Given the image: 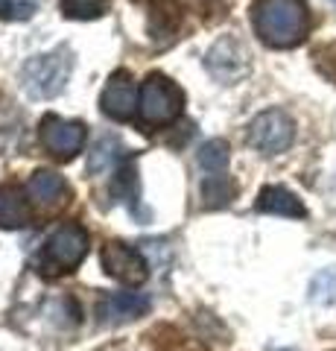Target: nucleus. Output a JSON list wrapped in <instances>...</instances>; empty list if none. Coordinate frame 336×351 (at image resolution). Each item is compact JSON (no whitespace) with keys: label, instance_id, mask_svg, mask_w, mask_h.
Segmentation results:
<instances>
[{"label":"nucleus","instance_id":"9","mask_svg":"<svg viewBox=\"0 0 336 351\" xmlns=\"http://www.w3.org/2000/svg\"><path fill=\"white\" fill-rule=\"evenodd\" d=\"M138 97H140V91L135 88L132 73L129 71L112 73L103 88V97H100L103 114H108L112 120H132L135 108H138Z\"/></svg>","mask_w":336,"mask_h":351},{"label":"nucleus","instance_id":"15","mask_svg":"<svg viewBox=\"0 0 336 351\" xmlns=\"http://www.w3.org/2000/svg\"><path fill=\"white\" fill-rule=\"evenodd\" d=\"M123 156H126V149L120 144V138L117 135H103L88 152V173L91 176H103L112 167H117Z\"/></svg>","mask_w":336,"mask_h":351},{"label":"nucleus","instance_id":"21","mask_svg":"<svg viewBox=\"0 0 336 351\" xmlns=\"http://www.w3.org/2000/svg\"><path fill=\"white\" fill-rule=\"evenodd\" d=\"M316 68L328 76L331 82H336V44H328V47H319L316 50Z\"/></svg>","mask_w":336,"mask_h":351},{"label":"nucleus","instance_id":"19","mask_svg":"<svg viewBox=\"0 0 336 351\" xmlns=\"http://www.w3.org/2000/svg\"><path fill=\"white\" fill-rule=\"evenodd\" d=\"M59 9L70 21H96L105 12V0H62Z\"/></svg>","mask_w":336,"mask_h":351},{"label":"nucleus","instance_id":"23","mask_svg":"<svg viewBox=\"0 0 336 351\" xmlns=\"http://www.w3.org/2000/svg\"><path fill=\"white\" fill-rule=\"evenodd\" d=\"M331 3H333V6H336V0H331Z\"/></svg>","mask_w":336,"mask_h":351},{"label":"nucleus","instance_id":"10","mask_svg":"<svg viewBox=\"0 0 336 351\" xmlns=\"http://www.w3.org/2000/svg\"><path fill=\"white\" fill-rule=\"evenodd\" d=\"M149 307H153V299L146 293H108L96 304V316L103 325H123L146 316Z\"/></svg>","mask_w":336,"mask_h":351},{"label":"nucleus","instance_id":"18","mask_svg":"<svg viewBox=\"0 0 336 351\" xmlns=\"http://www.w3.org/2000/svg\"><path fill=\"white\" fill-rule=\"evenodd\" d=\"M310 302L319 307H333L336 304V267L319 269L316 276L310 278Z\"/></svg>","mask_w":336,"mask_h":351},{"label":"nucleus","instance_id":"12","mask_svg":"<svg viewBox=\"0 0 336 351\" xmlns=\"http://www.w3.org/2000/svg\"><path fill=\"white\" fill-rule=\"evenodd\" d=\"M108 196H112V202L114 205H126L129 211H132V217H149L146 211H140V182H138V170H135V164L132 161H126L120 164V170H117L114 176V182H112V188H108Z\"/></svg>","mask_w":336,"mask_h":351},{"label":"nucleus","instance_id":"6","mask_svg":"<svg viewBox=\"0 0 336 351\" xmlns=\"http://www.w3.org/2000/svg\"><path fill=\"white\" fill-rule=\"evenodd\" d=\"M205 68H208V73L216 82L237 85L240 80H246V76L252 73V59H248V50L243 47L240 38L222 36L208 50V56H205Z\"/></svg>","mask_w":336,"mask_h":351},{"label":"nucleus","instance_id":"5","mask_svg":"<svg viewBox=\"0 0 336 351\" xmlns=\"http://www.w3.org/2000/svg\"><path fill=\"white\" fill-rule=\"evenodd\" d=\"M296 141V123L281 108H266L248 123V144L263 156H278Z\"/></svg>","mask_w":336,"mask_h":351},{"label":"nucleus","instance_id":"22","mask_svg":"<svg viewBox=\"0 0 336 351\" xmlns=\"http://www.w3.org/2000/svg\"><path fill=\"white\" fill-rule=\"evenodd\" d=\"M281 351H296V348H281Z\"/></svg>","mask_w":336,"mask_h":351},{"label":"nucleus","instance_id":"3","mask_svg":"<svg viewBox=\"0 0 336 351\" xmlns=\"http://www.w3.org/2000/svg\"><path fill=\"white\" fill-rule=\"evenodd\" d=\"M88 255V232L79 223H64L53 232L36 258V272L44 278L68 276Z\"/></svg>","mask_w":336,"mask_h":351},{"label":"nucleus","instance_id":"8","mask_svg":"<svg viewBox=\"0 0 336 351\" xmlns=\"http://www.w3.org/2000/svg\"><path fill=\"white\" fill-rule=\"evenodd\" d=\"M100 258H103V269L108 276L123 281V284H144L149 276L144 255H140L138 249L120 243V240H108L100 252Z\"/></svg>","mask_w":336,"mask_h":351},{"label":"nucleus","instance_id":"17","mask_svg":"<svg viewBox=\"0 0 336 351\" xmlns=\"http://www.w3.org/2000/svg\"><path fill=\"white\" fill-rule=\"evenodd\" d=\"M234 199V184L229 176H205L202 179V205L205 208H225Z\"/></svg>","mask_w":336,"mask_h":351},{"label":"nucleus","instance_id":"2","mask_svg":"<svg viewBox=\"0 0 336 351\" xmlns=\"http://www.w3.org/2000/svg\"><path fill=\"white\" fill-rule=\"evenodd\" d=\"M73 73V53L68 47H56L50 53L29 56L21 64V85L32 100H53L59 97Z\"/></svg>","mask_w":336,"mask_h":351},{"label":"nucleus","instance_id":"11","mask_svg":"<svg viewBox=\"0 0 336 351\" xmlns=\"http://www.w3.org/2000/svg\"><path fill=\"white\" fill-rule=\"evenodd\" d=\"M24 193L29 196V202H36L38 208H56L62 202H68V182L53 170H36L29 176Z\"/></svg>","mask_w":336,"mask_h":351},{"label":"nucleus","instance_id":"7","mask_svg":"<svg viewBox=\"0 0 336 351\" xmlns=\"http://www.w3.org/2000/svg\"><path fill=\"white\" fill-rule=\"evenodd\" d=\"M41 144L47 147L50 156L68 161L85 147V126L79 120H64L59 114H47L41 120Z\"/></svg>","mask_w":336,"mask_h":351},{"label":"nucleus","instance_id":"1","mask_svg":"<svg viewBox=\"0 0 336 351\" xmlns=\"http://www.w3.org/2000/svg\"><path fill=\"white\" fill-rule=\"evenodd\" d=\"M252 24L263 44L287 50L305 41L310 15L305 0H255Z\"/></svg>","mask_w":336,"mask_h":351},{"label":"nucleus","instance_id":"4","mask_svg":"<svg viewBox=\"0 0 336 351\" xmlns=\"http://www.w3.org/2000/svg\"><path fill=\"white\" fill-rule=\"evenodd\" d=\"M184 108V94L176 82H170L161 73H149L146 82L140 85L138 97V117L146 126H167L172 123Z\"/></svg>","mask_w":336,"mask_h":351},{"label":"nucleus","instance_id":"20","mask_svg":"<svg viewBox=\"0 0 336 351\" xmlns=\"http://www.w3.org/2000/svg\"><path fill=\"white\" fill-rule=\"evenodd\" d=\"M38 12V0H0V21H29Z\"/></svg>","mask_w":336,"mask_h":351},{"label":"nucleus","instance_id":"14","mask_svg":"<svg viewBox=\"0 0 336 351\" xmlns=\"http://www.w3.org/2000/svg\"><path fill=\"white\" fill-rule=\"evenodd\" d=\"M32 223L29 199H24V191L12 188H0V228H27Z\"/></svg>","mask_w":336,"mask_h":351},{"label":"nucleus","instance_id":"13","mask_svg":"<svg viewBox=\"0 0 336 351\" xmlns=\"http://www.w3.org/2000/svg\"><path fill=\"white\" fill-rule=\"evenodd\" d=\"M255 208L260 214H278V217H292V219L307 217V208L301 205L298 196L287 188H275V184H269V188L260 191Z\"/></svg>","mask_w":336,"mask_h":351},{"label":"nucleus","instance_id":"16","mask_svg":"<svg viewBox=\"0 0 336 351\" xmlns=\"http://www.w3.org/2000/svg\"><path fill=\"white\" fill-rule=\"evenodd\" d=\"M229 158H231V149L220 138L205 141L196 152V164L202 167L205 176H225L229 173Z\"/></svg>","mask_w":336,"mask_h":351}]
</instances>
